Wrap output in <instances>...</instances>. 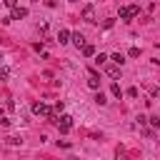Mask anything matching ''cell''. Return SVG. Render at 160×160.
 Instances as JSON below:
<instances>
[{
	"instance_id": "44dd1931",
	"label": "cell",
	"mask_w": 160,
	"mask_h": 160,
	"mask_svg": "<svg viewBox=\"0 0 160 160\" xmlns=\"http://www.w3.org/2000/svg\"><path fill=\"white\" fill-rule=\"evenodd\" d=\"M118 160H128V158H125V155H122V152L118 150Z\"/></svg>"
},
{
	"instance_id": "ba28073f",
	"label": "cell",
	"mask_w": 160,
	"mask_h": 160,
	"mask_svg": "<svg viewBox=\"0 0 160 160\" xmlns=\"http://www.w3.org/2000/svg\"><path fill=\"white\" fill-rule=\"evenodd\" d=\"M70 42H75V48H78V50H80V48H85V45H88V42H85V38H82V35H80V32H72V40H70Z\"/></svg>"
},
{
	"instance_id": "8992f818",
	"label": "cell",
	"mask_w": 160,
	"mask_h": 160,
	"mask_svg": "<svg viewBox=\"0 0 160 160\" xmlns=\"http://www.w3.org/2000/svg\"><path fill=\"white\" fill-rule=\"evenodd\" d=\"M70 40H72V32H70V30H65V28H62V30H60V32H58V42H60V45H68V42H70Z\"/></svg>"
},
{
	"instance_id": "e0dca14e",
	"label": "cell",
	"mask_w": 160,
	"mask_h": 160,
	"mask_svg": "<svg viewBox=\"0 0 160 160\" xmlns=\"http://www.w3.org/2000/svg\"><path fill=\"white\" fill-rule=\"evenodd\" d=\"M128 55H130V58H140V48H130Z\"/></svg>"
},
{
	"instance_id": "ffe728a7",
	"label": "cell",
	"mask_w": 160,
	"mask_h": 160,
	"mask_svg": "<svg viewBox=\"0 0 160 160\" xmlns=\"http://www.w3.org/2000/svg\"><path fill=\"white\" fill-rule=\"evenodd\" d=\"M0 125H2V128H8V125H10V120H8V118H0Z\"/></svg>"
},
{
	"instance_id": "52a82bcc",
	"label": "cell",
	"mask_w": 160,
	"mask_h": 160,
	"mask_svg": "<svg viewBox=\"0 0 160 160\" xmlns=\"http://www.w3.org/2000/svg\"><path fill=\"white\" fill-rule=\"evenodd\" d=\"M105 75H108V78H112V80H115V78H120V65H105Z\"/></svg>"
},
{
	"instance_id": "7402d4cb",
	"label": "cell",
	"mask_w": 160,
	"mask_h": 160,
	"mask_svg": "<svg viewBox=\"0 0 160 160\" xmlns=\"http://www.w3.org/2000/svg\"><path fill=\"white\" fill-rule=\"evenodd\" d=\"M0 118H2V110H0Z\"/></svg>"
},
{
	"instance_id": "9c48e42d",
	"label": "cell",
	"mask_w": 160,
	"mask_h": 160,
	"mask_svg": "<svg viewBox=\"0 0 160 160\" xmlns=\"http://www.w3.org/2000/svg\"><path fill=\"white\" fill-rule=\"evenodd\" d=\"M110 60H112V65H122V62H125V55H122V52H112Z\"/></svg>"
},
{
	"instance_id": "5bb4252c",
	"label": "cell",
	"mask_w": 160,
	"mask_h": 160,
	"mask_svg": "<svg viewBox=\"0 0 160 160\" xmlns=\"http://www.w3.org/2000/svg\"><path fill=\"white\" fill-rule=\"evenodd\" d=\"M8 78H10V68L2 65V68H0V80H8Z\"/></svg>"
},
{
	"instance_id": "6da1fadb",
	"label": "cell",
	"mask_w": 160,
	"mask_h": 160,
	"mask_svg": "<svg viewBox=\"0 0 160 160\" xmlns=\"http://www.w3.org/2000/svg\"><path fill=\"white\" fill-rule=\"evenodd\" d=\"M50 122H55L62 132H68V130L72 128V118H70V115H60V118H58V115H52V118H50Z\"/></svg>"
},
{
	"instance_id": "8fae6325",
	"label": "cell",
	"mask_w": 160,
	"mask_h": 160,
	"mask_svg": "<svg viewBox=\"0 0 160 160\" xmlns=\"http://www.w3.org/2000/svg\"><path fill=\"white\" fill-rule=\"evenodd\" d=\"M82 55H85V58H92V55H95V48H92V45H85V48H82Z\"/></svg>"
},
{
	"instance_id": "7a4b0ae2",
	"label": "cell",
	"mask_w": 160,
	"mask_h": 160,
	"mask_svg": "<svg viewBox=\"0 0 160 160\" xmlns=\"http://www.w3.org/2000/svg\"><path fill=\"white\" fill-rule=\"evenodd\" d=\"M138 12H140L138 5H122V8H120V20H132Z\"/></svg>"
},
{
	"instance_id": "277c9868",
	"label": "cell",
	"mask_w": 160,
	"mask_h": 160,
	"mask_svg": "<svg viewBox=\"0 0 160 160\" xmlns=\"http://www.w3.org/2000/svg\"><path fill=\"white\" fill-rule=\"evenodd\" d=\"M20 18H28V8L15 5V8H12V12H10V20H20Z\"/></svg>"
},
{
	"instance_id": "9a60e30c",
	"label": "cell",
	"mask_w": 160,
	"mask_h": 160,
	"mask_svg": "<svg viewBox=\"0 0 160 160\" xmlns=\"http://www.w3.org/2000/svg\"><path fill=\"white\" fill-rule=\"evenodd\" d=\"M148 122H150L152 128H160V118H158V115H152V118H148Z\"/></svg>"
},
{
	"instance_id": "30bf717a",
	"label": "cell",
	"mask_w": 160,
	"mask_h": 160,
	"mask_svg": "<svg viewBox=\"0 0 160 160\" xmlns=\"http://www.w3.org/2000/svg\"><path fill=\"white\" fill-rule=\"evenodd\" d=\"M88 85H90L92 90H98V88H100V80H98V75H95L92 70H90V80H88Z\"/></svg>"
},
{
	"instance_id": "d6986e66",
	"label": "cell",
	"mask_w": 160,
	"mask_h": 160,
	"mask_svg": "<svg viewBox=\"0 0 160 160\" xmlns=\"http://www.w3.org/2000/svg\"><path fill=\"white\" fill-rule=\"evenodd\" d=\"M95 100H98V102H100V105H105V102H108V100H105V95H102V92H98V98H95Z\"/></svg>"
},
{
	"instance_id": "ac0fdd59",
	"label": "cell",
	"mask_w": 160,
	"mask_h": 160,
	"mask_svg": "<svg viewBox=\"0 0 160 160\" xmlns=\"http://www.w3.org/2000/svg\"><path fill=\"white\" fill-rule=\"evenodd\" d=\"M128 95L130 98H138V88H128Z\"/></svg>"
},
{
	"instance_id": "2e32d148",
	"label": "cell",
	"mask_w": 160,
	"mask_h": 160,
	"mask_svg": "<svg viewBox=\"0 0 160 160\" xmlns=\"http://www.w3.org/2000/svg\"><path fill=\"white\" fill-rule=\"evenodd\" d=\"M5 140H8V145H20V142H22V140L15 138V135H10V138H5Z\"/></svg>"
},
{
	"instance_id": "5b68a950",
	"label": "cell",
	"mask_w": 160,
	"mask_h": 160,
	"mask_svg": "<svg viewBox=\"0 0 160 160\" xmlns=\"http://www.w3.org/2000/svg\"><path fill=\"white\" fill-rule=\"evenodd\" d=\"M82 20L85 22H95V8L92 5H85L82 8Z\"/></svg>"
},
{
	"instance_id": "7c38bea8",
	"label": "cell",
	"mask_w": 160,
	"mask_h": 160,
	"mask_svg": "<svg viewBox=\"0 0 160 160\" xmlns=\"http://www.w3.org/2000/svg\"><path fill=\"white\" fill-rule=\"evenodd\" d=\"M108 60H110V58H108L105 52H100V55L95 58V62H98V65H108Z\"/></svg>"
},
{
	"instance_id": "4fadbf2b",
	"label": "cell",
	"mask_w": 160,
	"mask_h": 160,
	"mask_svg": "<svg viewBox=\"0 0 160 160\" xmlns=\"http://www.w3.org/2000/svg\"><path fill=\"white\" fill-rule=\"evenodd\" d=\"M110 92H112L115 98H120V95H122V90H120V85H118V82H112V85H110Z\"/></svg>"
},
{
	"instance_id": "3957f363",
	"label": "cell",
	"mask_w": 160,
	"mask_h": 160,
	"mask_svg": "<svg viewBox=\"0 0 160 160\" xmlns=\"http://www.w3.org/2000/svg\"><path fill=\"white\" fill-rule=\"evenodd\" d=\"M32 112H35V115H45V118H52V110H50L45 102H35V105H32Z\"/></svg>"
}]
</instances>
